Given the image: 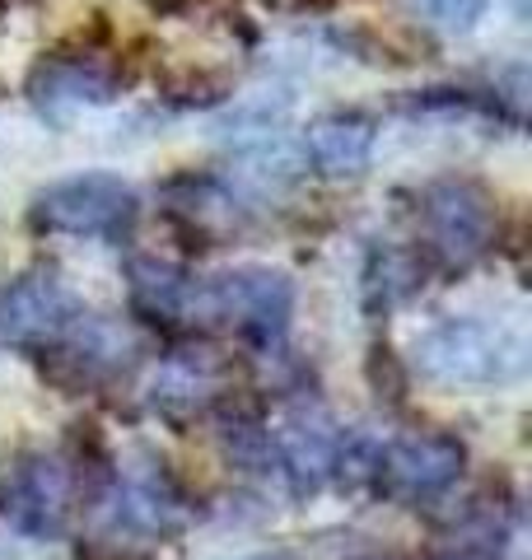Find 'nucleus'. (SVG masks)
<instances>
[{
    "instance_id": "nucleus-1",
    "label": "nucleus",
    "mask_w": 532,
    "mask_h": 560,
    "mask_svg": "<svg viewBox=\"0 0 532 560\" xmlns=\"http://www.w3.org/2000/svg\"><path fill=\"white\" fill-rule=\"evenodd\" d=\"M412 364L435 388H495L523 374L528 341L509 323L453 313L420 327V337L412 341Z\"/></svg>"
},
{
    "instance_id": "nucleus-2",
    "label": "nucleus",
    "mask_w": 532,
    "mask_h": 560,
    "mask_svg": "<svg viewBox=\"0 0 532 560\" xmlns=\"http://www.w3.org/2000/svg\"><path fill=\"white\" fill-rule=\"evenodd\" d=\"M140 220V191L122 173H70L33 191L28 224L47 238L80 243H122Z\"/></svg>"
},
{
    "instance_id": "nucleus-3",
    "label": "nucleus",
    "mask_w": 532,
    "mask_h": 560,
    "mask_svg": "<svg viewBox=\"0 0 532 560\" xmlns=\"http://www.w3.org/2000/svg\"><path fill=\"white\" fill-rule=\"evenodd\" d=\"M294 276L271 261H243L220 276H206L192 285V313L210 323L234 327L243 341L271 350L286 341L290 318H294Z\"/></svg>"
},
{
    "instance_id": "nucleus-4",
    "label": "nucleus",
    "mask_w": 532,
    "mask_h": 560,
    "mask_svg": "<svg viewBox=\"0 0 532 560\" xmlns=\"http://www.w3.org/2000/svg\"><path fill=\"white\" fill-rule=\"evenodd\" d=\"M183 490L164 471V463H146L127 477L108 481L94 504V537L103 547H159L164 537L183 528Z\"/></svg>"
},
{
    "instance_id": "nucleus-5",
    "label": "nucleus",
    "mask_w": 532,
    "mask_h": 560,
    "mask_svg": "<svg viewBox=\"0 0 532 560\" xmlns=\"http://www.w3.org/2000/svg\"><path fill=\"white\" fill-rule=\"evenodd\" d=\"M467 467V448L458 434L443 430H412V434H393L379 453H374V486L388 500L402 504H430L439 495H449Z\"/></svg>"
},
{
    "instance_id": "nucleus-6",
    "label": "nucleus",
    "mask_w": 532,
    "mask_h": 560,
    "mask_svg": "<svg viewBox=\"0 0 532 560\" xmlns=\"http://www.w3.org/2000/svg\"><path fill=\"white\" fill-rule=\"evenodd\" d=\"M420 230L443 267H472L495 243V206L476 183L443 178L420 191Z\"/></svg>"
},
{
    "instance_id": "nucleus-7",
    "label": "nucleus",
    "mask_w": 532,
    "mask_h": 560,
    "mask_svg": "<svg viewBox=\"0 0 532 560\" xmlns=\"http://www.w3.org/2000/svg\"><path fill=\"white\" fill-rule=\"evenodd\" d=\"M80 300L76 290L61 280V271H24L20 280H10L0 290V341L47 350L57 346L70 327L80 323Z\"/></svg>"
},
{
    "instance_id": "nucleus-8",
    "label": "nucleus",
    "mask_w": 532,
    "mask_h": 560,
    "mask_svg": "<svg viewBox=\"0 0 532 560\" xmlns=\"http://www.w3.org/2000/svg\"><path fill=\"white\" fill-rule=\"evenodd\" d=\"M271 453L276 467L286 477L294 500L317 495L332 471H336V453H342V425L332 420L323 401H294L280 416V425L271 430Z\"/></svg>"
},
{
    "instance_id": "nucleus-9",
    "label": "nucleus",
    "mask_w": 532,
    "mask_h": 560,
    "mask_svg": "<svg viewBox=\"0 0 532 560\" xmlns=\"http://www.w3.org/2000/svg\"><path fill=\"white\" fill-rule=\"evenodd\" d=\"M70 500H76V471L57 453L24 458L5 486V510L28 537H57L70 518Z\"/></svg>"
},
{
    "instance_id": "nucleus-10",
    "label": "nucleus",
    "mask_w": 532,
    "mask_h": 560,
    "mask_svg": "<svg viewBox=\"0 0 532 560\" xmlns=\"http://www.w3.org/2000/svg\"><path fill=\"white\" fill-rule=\"evenodd\" d=\"M28 94L38 103V113L51 121H70L80 113L108 108L117 98V80L108 66L84 61V57H47L28 80Z\"/></svg>"
},
{
    "instance_id": "nucleus-11",
    "label": "nucleus",
    "mask_w": 532,
    "mask_h": 560,
    "mask_svg": "<svg viewBox=\"0 0 532 560\" xmlns=\"http://www.w3.org/2000/svg\"><path fill=\"white\" fill-rule=\"evenodd\" d=\"M374 150H379V127L365 113H327L309 121L299 154L323 178H360L374 164Z\"/></svg>"
},
{
    "instance_id": "nucleus-12",
    "label": "nucleus",
    "mask_w": 532,
    "mask_h": 560,
    "mask_svg": "<svg viewBox=\"0 0 532 560\" xmlns=\"http://www.w3.org/2000/svg\"><path fill=\"white\" fill-rule=\"evenodd\" d=\"M224 388V370L210 350H173L150 378V407L169 420H192Z\"/></svg>"
},
{
    "instance_id": "nucleus-13",
    "label": "nucleus",
    "mask_w": 532,
    "mask_h": 560,
    "mask_svg": "<svg viewBox=\"0 0 532 560\" xmlns=\"http://www.w3.org/2000/svg\"><path fill=\"white\" fill-rule=\"evenodd\" d=\"M192 280L183 267L159 257H136L127 271V290H131V308L146 323H183L192 318Z\"/></svg>"
},
{
    "instance_id": "nucleus-14",
    "label": "nucleus",
    "mask_w": 532,
    "mask_h": 560,
    "mask_svg": "<svg viewBox=\"0 0 532 560\" xmlns=\"http://www.w3.org/2000/svg\"><path fill=\"white\" fill-rule=\"evenodd\" d=\"M416 290V257L397 248V243H383V248L369 253L365 261V304L369 308H393L397 300Z\"/></svg>"
},
{
    "instance_id": "nucleus-15",
    "label": "nucleus",
    "mask_w": 532,
    "mask_h": 560,
    "mask_svg": "<svg viewBox=\"0 0 532 560\" xmlns=\"http://www.w3.org/2000/svg\"><path fill=\"white\" fill-rule=\"evenodd\" d=\"M412 10L430 28L449 33V38H467V33H476L486 24L490 0H412Z\"/></svg>"
},
{
    "instance_id": "nucleus-16",
    "label": "nucleus",
    "mask_w": 532,
    "mask_h": 560,
    "mask_svg": "<svg viewBox=\"0 0 532 560\" xmlns=\"http://www.w3.org/2000/svg\"><path fill=\"white\" fill-rule=\"evenodd\" d=\"M449 560H495V556H486V551H458V556H449Z\"/></svg>"
},
{
    "instance_id": "nucleus-17",
    "label": "nucleus",
    "mask_w": 532,
    "mask_h": 560,
    "mask_svg": "<svg viewBox=\"0 0 532 560\" xmlns=\"http://www.w3.org/2000/svg\"><path fill=\"white\" fill-rule=\"evenodd\" d=\"M247 560H286V556H247Z\"/></svg>"
}]
</instances>
